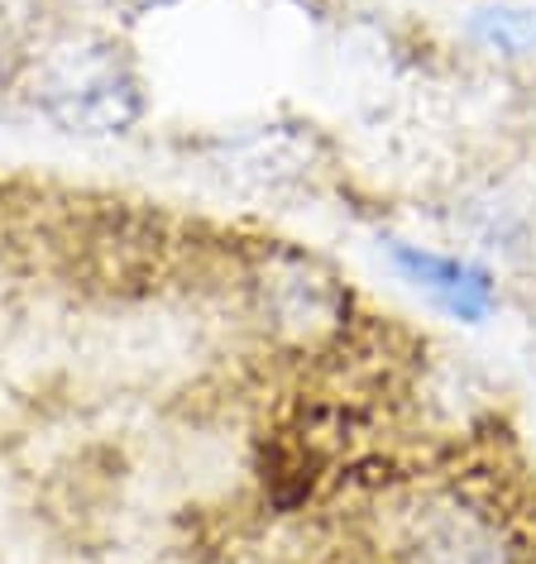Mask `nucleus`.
<instances>
[{
  "instance_id": "nucleus-2",
  "label": "nucleus",
  "mask_w": 536,
  "mask_h": 564,
  "mask_svg": "<svg viewBox=\"0 0 536 564\" xmlns=\"http://www.w3.org/2000/svg\"><path fill=\"white\" fill-rule=\"evenodd\" d=\"M15 91L77 139H116L144 120V87L110 34H67L24 53Z\"/></svg>"
},
{
  "instance_id": "nucleus-6",
  "label": "nucleus",
  "mask_w": 536,
  "mask_h": 564,
  "mask_svg": "<svg viewBox=\"0 0 536 564\" xmlns=\"http://www.w3.org/2000/svg\"><path fill=\"white\" fill-rule=\"evenodd\" d=\"M20 67H24V48L10 39L6 30H0V96L6 91H15V82H20Z\"/></svg>"
},
{
  "instance_id": "nucleus-8",
  "label": "nucleus",
  "mask_w": 536,
  "mask_h": 564,
  "mask_svg": "<svg viewBox=\"0 0 536 564\" xmlns=\"http://www.w3.org/2000/svg\"><path fill=\"white\" fill-rule=\"evenodd\" d=\"M0 210H6V192H0Z\"/></svg>"
},
{
  "instance_id": "nucleus-7",
  "label": "nucleus",
  "mask_w": 536,
  "mask_h": 564,
  "mask_svg": "<svg viewBox=\"0 0 536 564\" xmlns=\"http://www.w3.org/2000/svg\"><path fill=\"white\" fill-rule=\"evenodd\" d=\"M517 130L536 144V77L522 82V106H517Z\"/></svg>"
},
{
  "instance_id": "nucleus-3",
  "label": "nucleus",
  "mask_w": 536,
  "mask_h": 564,
  "mask_svg": "<svg viewBox=\"0 0 536 564\" xmlns=\"http://www.w3.org/2000/svg\"><path fill=\"white\" fill-rule=\"evenodd\" d=\"M378 253L393 268V278L407 282L417 297H427L431 312H441L446 321H455L464 330L489 326L503 312V278L479 253L441 249V245H427V239L398 235V230L378 235Z\"/></svg>"
},
{
  "instance_id": "nucleus-1",
  "label": "nucleus",
  "mask_w": 536,
  "mask_h": 564,
  "mask_svg": "<svg viewBox=\"0 0 536 564\" xmlns=\"http://www.w3.org/2000/svg\"><path fill=\"white\" fill-rule=\"evenodd\" d=\"M239 345L268 378H302L341 359L369 326V302L350 273L298 239H235L225 273Z\"/></svg>"
},
{
  "instance_id": "nucleus-5",
  "label": "nucleus",
  "mask_w": 536,
  "mask_h": 564,
  "mask_svg": "<svg viewBox=\"0 0 536 564\" xmlns=\"http://www.w3.org/2000/svg\"><path fill=\"white\" fill-rule=\"evenodd\" d=\"M460 44L493 73L536 77V0H479L460 20Z\"/></svg>"
},
{
  "instance_id": "nucleus-4",
  "label": "nucleus",
  "mask_w": 536,
  "mask_h": 564,
  "mask_svg": "<svg viewBox=\"0 0 536 564\" xmlns=\"http://www.w3.org/2000/svg\"><path fill=\"white\" fill-rule=\"evenodd\" d=\"M221 182L235 192H254V196H283L307 187L321 163H317V134L298 130V124H259V130L239 134L225 144L216 159Z\"/></svg>"
}]
</instances>
